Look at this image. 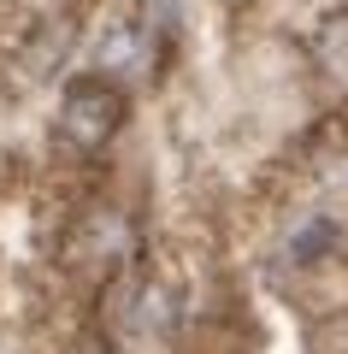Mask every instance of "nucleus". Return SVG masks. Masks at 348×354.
<instances>
[{
	"mask_svg": "<svg viewBox=\"0 0 348 354\" xmlns=\"http://www.w3.org/2000/svg\"><path fill=\"white\" fill-rule=\"evenodd\" d=\"M100 65H107V71H136V65H142L136 30H112V36L100 41Z\"/></svg>",
	"mask_w": 348,
	"mask_h": 354,
	"instance_id": "f03ea898",
	"label": "nucleus"
},
{
	"mask_svg": "<svg viewBox=\"0 0 348 354\" xmlns=\"http://www.w3.org/2000/svg\"><path fill=\"white\" fill-rule=\"evenodd\" d=\"M313 48H319V59H331L336 71H348V18H324L319 36H313Z\"/></svg>",
	"mask_w": 348,
	"mask_h": 354,
	"instance_id": "7ed1b4c3",
	"label": "nucleus"
},
{
	"mask_svg": "<svg viewBox=\"0 0 348 354\" xmlns=\"http://www.w3.org/2000/svg\"><path fill=\"white\" fill-rule=\"evenodd\" d=\"M324 242H336V230H331V225H307V230H301L295 242H289V260H301V266H307L313 254L324 248Z\"/></svg>",
	"mask_w": 348,
	"mask_h": 354,
	"instance_id": "20e7f679",
	"label": "nucleus"
},
{
	"mask_svg": "<svg viewBox=\"0 0 348 354\" xmlns=\"http://www.w3.org/2000/svg\"><path fill=\"white\" fill-rule=\"evenodd\" d=\"M59 130L83 148H100V142L118 130V95L100 83H77L65 88V106H59Z\"/></svg>",
	"mask_w": 348,
	"mask_h": 354,
	"instance_id": "f257e3e1",
	"label": "nucleus"
}]
</instances>
